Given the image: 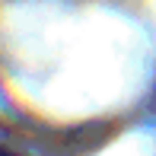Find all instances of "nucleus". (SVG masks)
Wrapping results in <instances>:
<instances>
[{
	"label": "nucleus",
	"mask_w": 156,
	"mask_h": 156,
	"mask_svg": "<svg viewBox=\"0 0 156 156\" xmlns=\"http://www.w3.org/2000/svg\"><path fill=\"white\" fill-rule=\"evenodd\" d=\"M0 156H16V153H10V150H3V147H0Z\"/></svg>",
	"instance_id": "nucleus-1"
}]
</instances>
